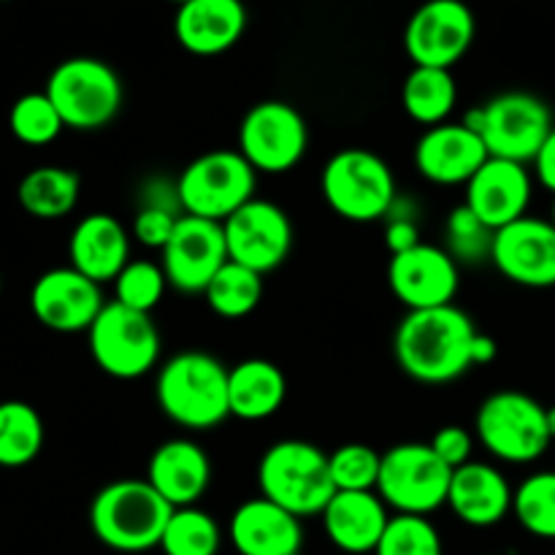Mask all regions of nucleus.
<instances>
[{"mask_svg":"<svg viewBox=\"0 0 555 555\" xmlns=\"http://www.w3.org/2000/svg\"><path fill=\"white\" fill-rule=\"evenodd\" d=\"M374 555H442V537L423 515H390Z\"/></svg>","mask_w":555,"mask_h":555,"instance_id":"obj_37","label":"nucleus"},{"mask_svg":"<svg viewBox=\"0 0 555 555\" xmlns=\"http://www.w3.org/2000/svg\"><path fill=\"white\" fill-rule=\"evenodd\" d=\"M168 287V276L160 263L144 258H130V263L114 280V301L135 312L150 314L163 301Z\"/></svg>","mask_w":555,"mask_h":555,"instance_id":"obj_36","label":"nucleus"},{"mask_svg":"<svg viewBox=\"0 0 555 555\" xmlns=\"http://www.w3.org/2000/svg\"><path fill=\"white\" fill-rule=\"evenodd\" d=\"M547 431H551V439L555 442V406H547Z\"/></svg>","mask_w":555,"mask_h":555,"instance_id":"obj_44","label":"nucleus"},{"mask_svg":"<svg viewBox=\"0 0 555 555\" xmlns=\"http://www.w3.org/2000/svg\"><path fill=\"white\" fill-rule=\"evenodd\" d=\"M92 361L114 379H139L160 361V331L146 312L106 301L87 331Z\"/></svg>","mask_w":555,"mask_h":555,"instance_id":"obj_11","label":"nucleus"},{"mask_svg":"<svg viewBox=\"0 0 555 555\" xmlns=\"http://www.w3.org/2000/svg\"><path fill=\"white\" fill-rule=\"evenodd\" d=\"M496 356H499L496 341H493L488 334H482V331H477L475 345H472V363H475V366H488L491 361H496Z\"/></svg>","mask_w":555,"mask_h":555,"instance_id":"obj_43","label":"nucleus"},{"mask_svg":"<svg viewBox=\"0 0 555 555\" xmlns=\"http://www.w3.org/2000/svg\"><path fill=\"white\" fill-rule=\"evenodd\" d=\"M385 220H388V225H385V247L390 249V255H401V253H406V249L423 244L421 228H417L415 217L396 215V211H390Z\"/></svg>","mask_w":555,"mask_h":555,"instance_id":"obj_41","label":"nucleus"},{"mask_svg":"<svg viewBox=\"0 0 555 555\" xmlns=\"http://www.w3.org/2000/svg\"><path fill=\"white\" fill-rule=\"evenodd\" d=\"M513 486L496 466L469 461L453 472L448 507L461 524L472 529H491L513 513Z\"/></svg>","mask_w":555,"mask_h":555,"instance_id":"obj_22","label":"nucleus"},{"mask_svg":"<svg viewBox=\"0 0 555 555\" xmlns=\"http://www.w3.org/2000/svg\"><path fill=\"white\" fill-rule=\"evenodd\" d=\"M513 513L529 534L555 540V472L526 477L513 496Z\"/></svg>","mask_w":555,"mask_h":555,"instance_id":"obj_34","label":"nucleus"},{"mask_svg":"<svg viewBox=\"0 0 555 555\" xmlns=\"http://www.w3.org/2000/svg\"><path fill=\"white\" fill-rule=\"evenodd\" d=\"M81 182L70 168L38 166L22 177L16 188L20 206L36 220H60L79 204Z\"/></svg>","mask_w":555,"mask_h":555,"instance_id":"obj_28","label":"nucleus"},{"mask_svg":"<svg viewBox=\"0 0 555 555\" xmlns=\"http://www.w3.org/2000/svg\"><path fill=\"white\" fill-rule=\"evenodd\" d=\"M103 307L106 301L101 285L74 266L43 271L30 291V309L36 320L57 334L90 331Z\"/></svg>","mask_w":555,"mask_h":555,"instance_id":"obj_17","label":"nucleus"},{"mask_svg":"<svg viewBox=\"0 0 555 555\" xmlns=\"http://www.w3.org/2000/svg\"><path fill=\"white\" fill-rule=\"evenodd\" d=\"M453 469L434 453L431 444L406 442L383 453L377 493L396 515L428 518L448 504Z\"/></svg>","mask_w":555,"mask_h":555,"instance_id":"obj_10","label":"nucleus"},{"mask_svg":"<svg viewBox=\"0 0 555 555\" xmlns=\"http://www.w3.org/2000/svg\"><path fill=\"white\" fill-rule=\"evenodd\" d=\"M9 128L27 146H47L63 133L65 122L47 92H27L16 98L9 112Z\"/></svg>","mask_w":555,"mask_h":555,"instance_id":"obj_35","label":"nucleus"},{"mask_svg":"<svg viewBox=\"0 0 555 555\" xmlns=\"http://www.w3.org/2000/svg\"><path fill=\"white\" fill-rule=\"evenodd\" d=\"M388 524V504L377 491H336L323 509V529L331 545L350 555L377 551Z\"/></svg>","mask_w":555,"mask_h":555,"instance_id":"obj_25","label":"nucleus"},{"mask_svg":"<svg viewBox=\"0 0 555 555\" xmlns=\"http://www.w3.org/2000/svg\"><path fill=\"white\" fill-rule=\"evenodd\" d=\"M496 231L466 204L455 206L444 222V249L459 266H480L491 260Z\"/></svg>","mask_w":555,"mask_h":555,"instance_id":"obj_33","label":"nucleus"},{"mask_svg":"<svg viewBox=\"0 0 555 555\" xmlns=\"http://www.w3.org/2000/svg\"><path fill=\"white\" fill-rule=\"evenodd\" d=\"M486 141L464 122H442L428 128L415 144V168L426 182L453 188L469 184L488 160Z\"/></svg>","mask_w":555,"mask_h":555,"instance_id":"obj_19","label":"nucleus"},{"mask_svg":"<svg viewBox=\"0 0 555 555\" xmlns=\"http://www.w3.org/2000/svg\"><path fill=\"white\" fill-rule=\"evenodd\" d=\"M247 30L242 0H190L177 9L173 33L182 49L198 57H215L236 47Z\"/></svg>","mask_w":555,"mask_h":555,"instance_id":"obj_24","label":"nucleus"},{"mask_svg":"<svg viewBox=\"0 0 555 555\" xmlns=\"http://www.w3.org/2000/svg\"><path fill=\"white\" fill-rule=\"evenodd\" d=\"M222 547V529L209 513L198 507H179L163 531V555H217Z\"/></svg>","mask_w":555,"mask_h":555,"instance_id":"obj_32","label":"nucleus"},{"mask_svg":"<svg viewBox=\"0 0 555 555\" xmlns=\"http://www.w3.org/2000/svg\"><path fill=\"white\" fill-rule=\"evenodd\" d=\"M43 92L60 112L65 128L74 130L106 128L125 98L117 70L95 57L63 60L49 74Z\"/></svg>","mask_w":555,"mask_h":555,"instance_id":"obj_8","label":"nucleus"},{"mask_svg":"<svg viewBox=\"0 0 555 555\" xmlns=\"http://www.w3.org/2000/svg\"><path fill=\"white\" fill-rule=\"evenodd\" d=\"M258 171L236 150H211L195 157L177 179L184 215L225 222L236 209L255 198Z\"/></svg>","mask_w":555,"mask_h":555,"instance_id":"obj_9","label":"nucleus"},{"mask_svg":"<svg viewBox=\"0 0 555 555\" xmlns=\"http://www.w3.org/2000/svg\"><path fill=\"white\" fill-rule=\"evenodd\" d=\"M68 258L76 271L92 282L117 280L119 271L130 263V236L122 222L103 211L81 217L68 242Z\"/></svg>","mask_w":555,"mask_h":555,"instance_id":"obj_26","label":"nucleus"},{"mask_svg":"<svg viewBox=\"0 0 555 555\" xmlns=\"http://www.w3.org/2000/svg\"><path fill=\"white\" fill-rule=\"evenodd\" d=\"M43 448V421L25 401L0 404V466L20 469L38 459Z\"/></svg>","mask_w":555,"mask_h":555,"instance_id":"obj_30","label":"nucleus"},{"mask_svg":"<svg viewBox=\"0 0 555 555\" xmlns=\"http://www.w3.org/2000/svg\"><path fill=\"white\" fill-rule=\"evenodd\" d=\"M258 488L260 496L280 504L296 518L323 515L336 493L328 453L301 439H282L260 459Z\"/></svg>","mask_w":555,"mask_h":555,"instance_id":"obj_4","label":"nucleus"},{"mask_svg":"<svg viewBox=\"0 0 555 555\" xmlns=\"http://www.w3.org/2000/svg\"><path fill=\"white\" fill-rule=\"evenodd\" d=\"M534 182L524 163L488 157L466 184L464 204L493 231L529 215Z\"/></svg>","mask_w":555,"mask_h":555,"instance_id":"obj_20","label":"nucleus"},{"mask_svg":"<svg viewBox=\"0 0 555 555\" xmlns=\"http://www.w3.org/2000/svg\"><path fill=\"white\" fill-rule=\"evenodd\" d=\"M388 285L410 312L453 304L459 293V263L437 244H417L401 255H390Z\"/></svg>","mask_w":555,"mask_h":555,"instance_id":"obj_18","label":"nucleus"},{"mask_svg":"<svg viewBox=\"0 0 555 555\" xmlns=\"http://www.w3.org/2000/svg\"><path fill=\"white\" fill-rule=\"evenodd\" d=\"M171 3H177V5H182V3H190V0H171Z\"/></svg>","mask_w":555,"mask_h":555,"instance_id":"obj_46","label":"nucleus"},{"mask_svg":"<svg viewBox=\"0 0 555 555\" xmlns=\"http://www.w3.org/2000/svg\"><path fill=\"white\" fill-rule=\"evenodd\" d=\"M179 211L163 209V206H139L133 217V238L150 249H160L173 236V228L179 222Z\"/></svg>","mask_w":555,"mask_h":555,"instance_id":"obj_39","label":"nucleus"},{"mask_svg":"<svg viewBox=\"0 0 555 555\" xmlns=\"http://www.w3.org/2000/svg\"><path fill=\"white\" fill-rule=\"evenodd\" d=\"M204 296L211 312L220 314V318H247V314H253L258 309L260 298H263V276L258 271L247 269V266L228 260L217 271L215 280L209 282Z\"/></svg>","mask_w":555,"mask_h":555,"instance_id":"obj_31","label":"nucleus"},{"mask_svg":"<svg viewBox=\"0 0 555 555\" xmlns=\"http://www.w3.org/2000/svg\"><path fill=\"white\" fill-rule=\"evenodd\" d=\"M477 20L464 0H426L410 16L404 49L423 68H453L472 49Z\"/></svg>","mask_w":555,"mask_h":555,"instance_id":"obj_13","label":"nucleus"},{"mask_svg":"<svg viewBox=\"0 0 555 555\" xmlns=\"http://www.w3.org/2000/svg\"><path fill=\"white\" fill-rule=\"evenodd\" d=\"M173 507L146 480H117L95 493L90 529L101 545L117 553L160 547Z\"/></svg>","mask_w":555,"mask_h":555,"instance_id":"obj_3","label":"nucleus"},{"mask_svg":"<svg viewBox=\"0 0 555 555\" xmlns=\"http://www.w3.org/2000/svg\"><path fill=\"white\" fill-rule=\"evenodd\" d=\"M228 260L258 271L260 276L280 269L293 249V225L285 209L271 201L253 198L222 222Z\"/></svg>","mask_w":555,"mask_h":555,"instance_id":"obj_14","label":"nucleus"},{"mask_svg":"<svg viewBox=\"0 0 555 555\" xmlns=\"http://www.w3.org/2000/svg\"><path fill=\"white\" fill-rule=\"evenodd\" d=\"M434 448V453L450 466V469H461L464 464L472 461V450H475V437H472L469 428L464 426H444L434 434V439L428 442Z\"/></svg>","mask_w":555,"mask_h":555,"instance_id":"obj_40","label":"nucleus"},{"mask_svg":"<svg viewBox=\"0 0 555 555\" xmlns=\"http://www.w3.org/2000/svg\"><path fill=\"white\" fill-rule=\"evenodd\" d=\"M309 146L307 119L285 101L249 108L238 128V152L258 173H285L301 163Z\"/></svg>","mask_w":555,"mask_h":555,"instance_id":"obj_12","label":"nucleus"},{"mask_svg":"<svg viewBox=\"0 0 555 555\" xmlns=\"http://www.w3.org/2000/svg\"><path fill=\"white\" fill-rule=\"evenodd\" d=\"M146 482L173 509L195 507L198 499L209 491L211 461L193 439H168L152 453Z\"/></svg>","mask_w":555,"mask_h":555,"instance_id":"obj_23","label":"nucleus"},{"mask_svg":"<svg viewBox=\"0 0 555 555\" xmlns=\"http://www.w3.org/2000/svg\"><path fill=\"white\" fill-rule=\"evenodd\" d=\"M455 103H459V85L448 68H423L415 65L401 87V106L417 125L450 122Z\"/></svg>","mask_w":555,"mask_h":555,"instance_id":"obj_29","label":"nucleus"},{"mask_svg":"<svg viewBox=\"0 0 555 555\" xmlns=\"http://www.w3.org/2000/svg\"><path fill=\"white\" fill-rule=\"evenodd\" d=\"M228 540L238 555H301V518L266 496L238 504L228 524Z\"/></svg>","mask_w":555,"mask_h":555,"instance_id":"obj_21","label":"nucleus"},{"mask_svg":"<svg viewBox=\"0 0 555 555\" xmlns=\"http://www.w3.org/2000/svg\"><path fill=\"white\" fill-rule=\"evenodd\" d=\"M228 374L209 352H179L163 363L155 383L157 406L163 415L188 431H206L231 417Z\"/></svg>","mask_w":555,"mask_h":555,"instance_id":"obj_2","label":"nucleus"},{"mask_svg":"<svg viewBox=\"0 0 555 555\" xmlns=\"http://www.w3.org/2000/svg\"><path fill=\"white\" fill-rule=\"evenodd\" d=\"M534 173H537V179H540L542 188L551 190V193L555 195V128L551 130V135H547L545 144H542L540 155H537Z\"/></svg>","mask_w":555,"mask_h":555,"instance_id":"obj_42","label":"nucleus"},{"mask_svg":"<svg viewBox=\"0 0 555 555\" xmlns=\"http://www.w3.org/2000/svg\"><path fill=\"white\" fill-rule=\"evenodd\" d=\"M477 328L455 304L406 312L396 328L393 352L401 372L423 385H444L469 372Z\"/></svg>","mask_w":555,"mask_h":555,"instance_id":"obj_1","label":"nucleus"},{"mask_svg":"<svg viewBox=\"0 0 555 555\" xmlns=\"http://www.w3.org/2000/svg\"><path fill=\"white\" fill-rule=\"evenodd\" d=\"M336 491H377L383 455L369 444H341L328 455Z\"/></svg>","mask_w":555,"mask_h":555,"instance_id":"obj_38","label":"nucleus"},{"mask_svg":"<svg viewBox=\"0 0 555 555\" xmlns=\"http://www.w3.org/2000/svg\"><path fill=\"white\" fill-rule=\"evenodd\" d=\"M228 263V244L222 222L182 215L173 236L160 253L168 285L182 293H204L217 271Z\"/></svg>","mask_w":555,"mask_h":555,"instance_id":"obj_15","label":"nucleus"},{"mask_svg":"<svg viewBox=\"0 0 555 555\" xmlns=\"http://www.w3.org/2000/svg\"><path fill=\"white\" fill-rule=\"evenodd\" d=\"M323 198L341 220L374 222L396 204V177L388 163L369 150H341L320 177Z\"/></svg>","mask_w":555,"mask_h":555,"instance_id":"obj_7","label":"nucleus"},{"mask_svg":"<svg viewBox=\"0 0 555 555\" xmlns=\"http://www.w3.org/2000/svg\"><path fill=\"white\" fill-rule=\"evenodd\" d=\"M464 125L486 141L488 155L524 166L537 160L555 128L551 106L531 92H502L466 112Z\"/></svg>","mask_w":555,"mask_h":555,"instance_id":"obj_5","label":"nucleus"},{"mask_svg":"<svg viewBox=\"0 0 555 555\" xmlns=\"http://www.w3.org/2000/svg\"><path fill=\"white\" fill-rule=\"evenodd\" d=\"M491 263L515 285L545 291L555 287V225L542 217H520L499 228Z\"/></svg>","mask_w":555,"mask_h":555,"instance_id":"obj_16","label":"nucleus"},{"mask_svg":"<svg viewBox=\"0 0 555 555\" xmlns=\"http://www.w3.org/2000/svg\"><path fill=\"white\" fill-rule=\"evenodd\" d=\"M287 379L276 363L263 358H249L228 374V399H231V417L238 421H266L276 415L285 404Z\"/></svg>","mask_w":555,"mask_h":555,"instance_id":"obj_27","label":"nucleus"},{"mask_svg":"<svg viewBox=\"0 0 555 555\" xmlns=\"http://www.w3.org/2000/svg\"><path fill=\"white\" fill-rule=\"evenodd\" d=\"M547 406L520 390H499L488 396L475 417L477 442L504 464H534L551 448Z\"/></svg>","mask_w":555,"mask_h":555,"instance_id":"obj_6","label":"nucleus"},{"mask_svg":"<svg viewBox=\"0 0 555 555\" xmlns=\"http://www.w3.org/2000/svg\"><path fill=\"white\" fill-rule=\"evenodd\" d=\"M551 222L555 225V201H553V209H551Z\"/></svg>","mask_w":555,"mask_h":555,"instance_id":"obj_45","label":"nucleus"},{"mask_svg":"<svg viewBox=\"0 0 555 555\" xmlns=\"http://www.w3.org/2000/svg\"><path fill=\"white\" fill-rule=\"evenodd\" d=\"M0 3H3V0H0Z\"/></svg>","mask_w":555,"mask_h":555,"instance_id":"obj_47","label":"nucleus"}]
</instances>
